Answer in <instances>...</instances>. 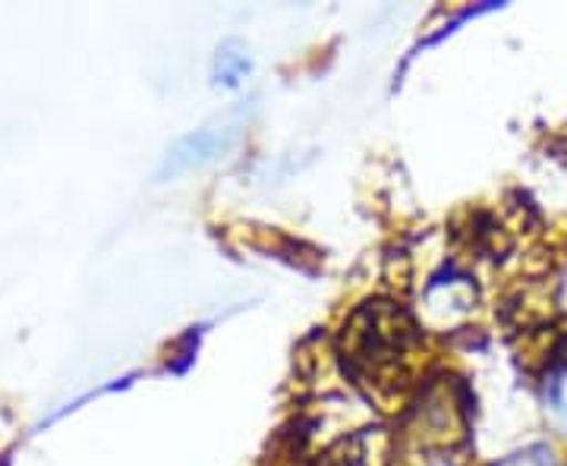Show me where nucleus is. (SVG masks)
Instances as JSON below:
<instances>
[{"instance_id": "nucleus-1", "label": "nucleus", "mask_w": 567, "mask_h": 466, "mask_svg": "<svg viewBox=\"0 0 567 466\" xmlns=\"http://www.w3.org/2000/svg\"><path fill=\"white\" fill-rule=\"evenodd\" d=\"M224 145L221 133H199V136H193V139H186L181 143V148H174V155L167 158V170L174 174V170H181V167H189V164L205 162L208 155H215L218 148Z\"/></svg>"}, {"instance_id": "nucleus-2", "label": "nucleus", "mask_w": 567, "mask_h": 466, "mask_svg": "<svg viewBox=\"0 0 567 466\" xmlns=\"http://www.w3.org/2000/svg\"><path fill=\"white\" fill-rule=\"evenodd\" d=\"M246 70H249V61H246V58H234V54H227V51L218 58V76H221L227 85H234V82L244 76Z\"/></svg>"}]
</instances>
